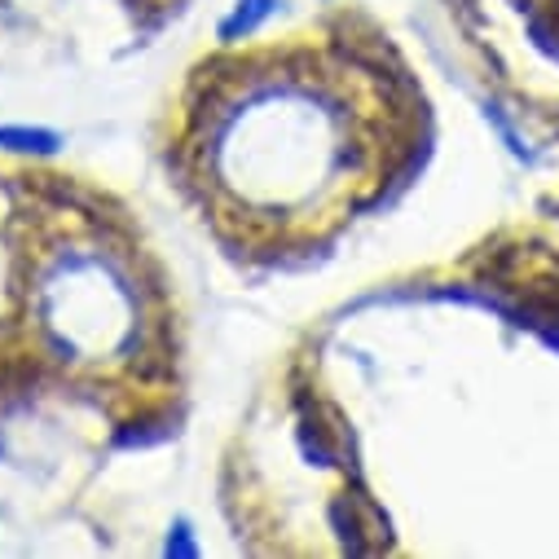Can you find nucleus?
I'll return each instance as SVG.
<instances>
[{
    "label": "nucleus",
    "instance_id": "f257e3e1",
    "mask_svg": "<svg viewBox=\"0 0 559 559\" xmlns=\"http://www.w3.org/2000/svg\"><path fill=\"white\" fill-rule=\"evenodd\" d=\"M424 97L366 19L199 58L173 102L168 173L242 260L326 247L409 168Z\"/></svg>",
    "mask_w": 559,
    "mask_h": 559
},
{
    "label": "nucleus",
    "instance_id": "f03ea898",
    "mask_svg": "<svg viewBox=\"0 0 559 559\" xmlns=\"http://www.w3.org/2000/svg\"><path fill=\"white\" fill-rule=\"evenodd\" d=\"M177 305L142 225L58 173H10V383H58L115 424L177 396Z\"/></svg>",
    "mask_w": 559,
    "mask_h": 559
},
{
    "label": "nucleus",
    "instance_id": "7ed1b4c3",
    "mask_svg": "<svg viewBox=\"0 0 559 559\" xmlns=\"http://www.w3.org/2000/svg\"><path fill=\"white\" fill-rule=\"evenodd\" d=\"M10 277V177H5V203H0V283ZM10 296V292H0ZM5 344H10V309L0 305V379L10 383V370H5Z\"/></svg>",
    "mask_w": 559,
    "mask_h": 559
},
{
    "label": "nucleus",
    "instance_id": "20e7f679",
    "mask_svg": "<svg viewBox=\"0 0 559 559\" xmlns=\"http://www.w3.org/2000/svg\"><path fill=\"white\" fill-rule=\"evenodd\" d=\"M136 10H151V14H168V10H181V0H132Z\"/></svg>",
    "mask_w": 559,
    "mask_h": 559
}]
</instances>
